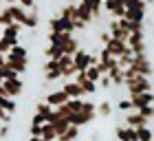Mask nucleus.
<instances>
[{"label": "nucleus", "instance_id": "f257e3e1", "mask_svg": "<svg viewBox=\"0 0 154 141\" xmlns=\"http://www.w3.org/2000/svg\"><path fill=\"white\" fill-rule=\"evenodd\" d=\"M123 90H125V97H134V95H141V93H152L154 90V84L150 77H143V75H137L128 80L123 84Z\"/></svg>", "mask_w": 154, "mask_h": 141}, {"label": "nucleus", "instance_id": "f03ea898", "mask_svg": "<svg viewBox=\"0 0 154 141\" xmlns=\"http://www.w3.org/2000/svg\"><path fill=\"white\" fill-rule=\"evenodd\" d=\"M48 31H66V33H75V22L73 20H68L64 16H60V13H55V16L48 18Z\"/></svg>", "mask_w": 154, "mask_h": 141}, {"label": "nucleus", "instance_id": "7ed1b4c3", "mask_svg": "<svg viewBox=\"0 0 154 141\" xmlns=\"http://www.w3.org/2000/svg\"><path fill=\"white\" fill-rule=\"evenodd\" d=\"M73 58H75V68H77V70H88L90 66H97V64H99V58L93 55V53H88V51H84V49H79Z\"/></svg>", "mask_w": 154, "mask_h": 141}, {"label": "nucleus", "instance_id": "20e7f679", "mask_svg": "<svg viewBox=\"0 0 154 141\" xmlns=\"http://www.w3.org/2000/svg\"><path fill=\"white\" fill-rule=\"evenodd\" d=\"M132 68H134L139 75H143V77H152L154 75V66H152V62L148 58V53H134V64H132Z\"/></svg>", "mask_w": 154, "mask_h": 141}, {"label": "nucleus", "instance_id": "39448f33", "mask_svg": "<svg viewBox=\"0 0 154 141\" xmlns=\"http://www.w3.org/2000/svg\"><path fill=\"white\" fill-rule=\"evenodd\" d=\"M123 126H130V128H145V126H150L152 121L148 117H143L139 110H132V112H125L123 119H121Z\"/></svg>", "mask_w": 154, "mask_h": 141}, {"label": "nucleus", "instance_id": "423d86ee", "mask_svg": "<svg viewBox=\"0 0 154 141\" xmlns=\"http://www.w3.org/2000/svg\"><path fill=\"white\" fill-rule=\"evenodd\" d=\"M2 88H5V97L16 99V97H20L24 93V80H20V77H16V80H5Z\"/></svg>", "mask_w": 154, "mask_h": 141}, {"label": "nucleus", "instance_id": "0eeeda50", "mask_svg": "<svg viewBox=\"0 0 154 141\" xmlns=\"http://www.w3.org/2000/svg\"><path fill=\"white\" fill-rule=\"evenodd\" d=\"M60 70H62V80H75L77 75V68H75V58L73 55H64L60 60Z\"/></svg>", "mask_w": 154, "mask_h": 141}, {"label": "nucleus", "instance_id": "6e6552de", "mask_svg": "<svg viewBox=\"0 0 154 141\" xmlns=\"http://www.w3.org/2000/svg\"><path fill=\"white\" fill-rule=\"evenodd\" d=\"M22 29H24L22 24L13 22L11 27H5V29H2V35H0V38L7 40L11 46H16V44H20V33H22Z\"/></svg>", "mask_w": 154, "mask_h": 141}, {"label": "nucleus", "instance_id": "1a4fd4ad", "mask_svg": "<svg viewBox=\"0 0 154 141\" xmlns=\"http://www.w3.org/2000/svg\"><path fill=\"white\" fill-rule=\"evenodd\" d=\"M97 119V112H86V110H82V112H75V115L68 117V121H71L73 126H77V128H86V126H90Z\"/></svg>", "mask_w": 154, "mask_h": 141}, {"label": "nucleus", "instance_id": "9d476101", "mask_svg": "<svg viewBox=\"0 0 154 141\" xmlns=\"http://www.w3.org/2000/svg\"><path fill=\"white\" fill-rule=\"evenodd\" d=\"M128 46H130L134 53H148V44H145V31L130 33V38H128Z\"/></svg>", "mask_w": 154, "mask_h": 141}, {"label": "nucleus", "instance_id": "9b49d317", "mask_svg": "<svg viewBox=\"0 0 154 141\" xmlns=\"http://www.w3.org/2000/svg\"><path fill=\"white\" fill-rule=\"evenodd\" d=\"M115 137H117V141H139L137 139V128H130V126H123V124H117Z\"/></svg>", "mask_w": 154, "mask_h": 141}, {"label": "nucleus", "instance_id": "f8f14e48", "mask_svg": "<svg viewBox=\"0 0 154 141\" xmlns=\"http://www.w3.org/2000/svg\"><path fill=\"white\" fill-rule=\"evenodd\" d=\"M103 9H106L112 18H123L125 16V5L121 0H103Z\"/></svg>", "mask_w": 154, "mask_h": 141}, {"label": "nucleus", "instance_id": "ddd939ff", "mask_svg": "<svg viewBox=\"0 0 154 141\" xmlns=\"http://www.w3.org/2000/svg\"><path fill=\"white\" fill-rule=\"evenodd\" d=\"M44 102H46V104H51L53 108H57V106H64V104L68 102V95H66L62 88H55V90H51V93L44 97Z\"/></svg>", "mask_w": 154, "mask_h": 141}, {"label": "nucleus", "instance_id": "4468645a", "mask_svg": "<svg viewBox=\"0 0 154 141\" xmlns=\"http://www.w3.org/2000/svg\"><path fill=\"white\" fill-rule=\"evenodd\" d=\"M62 90H64V93L68 95V99H84V90H82V86H79V84H77L75 80L64 82Z\"/></svg>", "mask_w": 154, "mask_h": 141}, {"label": "nucleus", "instance_id": "2eb2a0df", "mask_svg": "<svg viewBox=\"0 0 154 141\" xmlns=\"http://www.w3.org/2000/svg\"><path fill=\"white\" fill-rule=\"evenodd\" d=\"M77 20H82L84 24H93L95 18H93V9L84 2V0H79L77 2Z\"/></svg>", "mask_w": 154, "mask_h": 141}, {"label": "nucleus", "instance_id": "dca6fc26", "mask_svg": "<svg viewBox=\"0 0 154 141\" xmlns=\"http://www.w3.org/2000/svg\"><path fill=\"white\" fill-rule=\"evenodd\" d=\"M75 33H66V31H60V33H55V31H48L46 33V42L48 44H60V46H64L68 40L73 38Z\"/></svg>", "mask_w": 154, "mask_h": 141}, {"label": "nucleus", "instance_id": "f3484780", "mask_svg": "<svg viewBox=\"0 0 154 141\" xmlns=\"http://www.w3.org/2000/svg\"><path fill=\"white\" fill-rule=\"evenodd\" d=\"M106 49L110 51V55H112V58H121V55L125 53V49H128V42H121V40L110 38V42L106 44Z\"/></svg>", "mask_w": 154, "mask_h": 141}, {"label": "nucleus", "instance_id": "a211bd4d", "mask_svg": "<svg viewBox=\"0 0 154 141\" xmlns=\"http://www.w3.org/2000/svg\"><path fill=\"white\" fill-rule=\"evenodd\" d=\"M132 104H134V108H143V106H154V90L152 93H141V95H134V97H130Z\"/></svg>", "mask_w": 154, "mask_h": 141}, {"label": "nucleus", "instance_id": "6ab92c4d", "mask_svg": "<svg viewBox=\"0 0 154 141\" xmlns=\"http://www.w3.org/2000/svg\"><path fill=\"white\" fill-rule=\"evenodd\" d=\"M112 112H115V104L110 99H101L99 104H97V117L110 119V117H112Z\"/></svg>", "mask_w": 154, "mask_h": 141}, {"label": "nucleus", "instance_id": "aec40b11", "mask_svg": "<svg viewBox=\"0 0 154 141\" xmlns=\"http://www.w3.org/2000/svg\"><path fill=\"white\" fill-rule=\"evenodd\" d=\"M7 60H29V49L24 44H16L9 49V53H7Z\"/></svg>", "mask_w": 154, "mask_h": 141}, {"label": "nucleus", "instance_id": "412c9836", "mask_svg": "<svg viewBox=\"0 0 154 141\" xmlns=\"http://www.w3.org/2000/svg\"><path fill=\"white\" fill-rule=\"evenodd\" d=\"M9 11H11V16H13V20H16L18 24H26V20H29V11L24 9V7H20V5H11L9 7Z\"/></svg>", "mask_w": 154, "mask_h": 141}, {"label": "nucleus", "instance_id": "4be33fe9", "mask_svg": "<svg viewBox=\"0 0 154 141\" xmlns=\"http://www.w3.org/2000/svg\"><path fill=\"white\" fill-rule=\"evenodd\" d=\"M117 64H119V68H121V70H125L128 66H132V64H134V51L128 46L121 58H117Z\"/></svg>", "mask_w": 154, "mask_h": 141}, {"label": "nucleus", "instance_id": "5701e85b", "mask_svg": "<svg viewBox=\"0 0 154 141\" xmlns=\"http://www.w3.org/2000/svg\"><path fill=\"white\" fill-rule=\"evenodd\" d=\"M44 55H46V60H62L64 58V49L60 44H46Z\"/></svg>", "mask_w": 154, "mask_h": 141}, {"label": "nucleus", "instance_id": "b1692460", "mask_svg": "<svg viewBox=\"0 0 154 141\" xmlns=\"http://www.w3.org/2000/svg\"><path fill=\"white\" fill-rule=\"evenodd\" d=\"M53 106L51 104H46L44 99H40V102H35V115H40V117H44L46 119V121H48V117H51L53 115Z\"/></svg>", "mask_w": 154, "mask_h": 141}, {"label": "nucleus", "instance_id": "393cba45", "mask_svg": "<svg viewBox=\"0 0 154 141\" xmlns=\"http://www.w3.org/2000/svg\"><path fill=\"white\" fill-rule=\"evenodd\" d=\"M79 86H82V90H84V97H93L97 90H99V86H97V82H90L88 77L86 80H82L79 82Z\"/></svg>", "mask_w": 154, "mask_h": 141}, {"label": "nucleus", "instance_id": "a878e982", "mask_svg": "<svg viewBox=\"0 0 154 141\" xmlns=\"http://www.w3.org/2000/svg\"><path fill=\"white\" fill-rule=\"evenodd\" d=\"M115 108H117L119 112H121V115H125V112H132V110H137L130 97H121V99H119V102L115 104Z\"/></svg>", "mask_w": 154, "mask_h": 141}, {"label": "nucleus", "instance_id": "bb28decb", "mask_svg": "<svg viewBox=\"0 0 154 141\" xmlns=\"http://www.w3.org/2000/svg\"><path fill=\"white\" fill-rule=\"evenodd\" d=\"M60 16H64V18H68V20H73V22H77V5L66 2V5L60 9Z\"/></svg>", "mask_w": 154, "mask_h": 141}, {"label": "nucleus", "instance_id": "cd10ccee", "mask_svg": "<svg viewBox=\"0 0 154 141\" xmlns=\"http://www.w3.org/2000/svg\"><path fill=\"white\" fill-rule=\"evenodd\" d=\"M7 64L16 70L18 75H24L26 68H29V60H7Z\"/></svg>", "mask_w": 154, "mask_h": 141}, {"label": "nucleus", "instance_id": "c85d7f7f", "mask_svg": "<svg viewBox=\"0 0 154 141\" xmlns=\"http://www.w3.org/2000/svg\"><path fill=\"white\" fill-rule=\"evenodd\" d=\"M62 49H64V55H75L77 51H79V38H77V35H73V38L68 40Z\"/></svg>", "mask_w": 154, "mask_h": 141}, {"label": "nucleus", "instance_id": "c756f323", "mask_svg": "<svg viewBox=\"0 0 154 141\" xmlns=\"http://www.w3.org/2000/svg\"><path fill=\"white\" fill-rule=\"evenodd\" d=\"M40 137L46 139V141H57V132H55V128L51 124H44V126H42V130H40Z\"/></svg>", "mask_w": 154, "mask_h": 141}, {"label": "nucleus", "instance_id": "7c9ffc66", "mask_svg": "<svg viewBox=\"0 0 154 141\" xmlns=\"http://www.w3.org/2000/svg\"><path fill=\"white\" fill-rule=\"evenodd\" d=\"M13 22H16V20H13L9 7H2V9H0V27L5 29V27H11Z\"/></svg>", "mask_w": 154, "mask_h": 141}, {"label": "nucleus", "instance_id": "2f4dec72", "mask_svg": "<svg viewBox=\"0 0 154 141\" xmlns=\"http://www.w3.org/2000/svg\"><path fill=\"white\" fill-rule=\"evenodd\" d=\"M79 130H82V128H77V126L71 124V128H68L64 135L60 137V141H77V139H79Z\"/></svg>", "mask_w": 154, "mask_h": 141}, {"label": "nucleus", "instance_id": "473e14b6", "mask_svg": "<svg viewBox=\"0 0 154 141\" xmlns=\"http://www.w3.org/2000/svg\"><path fill=\"white\" fill-rule=\"evenodd\" d=\"M137 139L139 141H154V130L150 126H145V128H137Z\"/></svg>", "mask_w": 154, "mask_h": 141}, {"label": "nucleus", "instance_id": "72a5a7b5", "mask_svg": "<svg viewBox=\"0 0 154 141\" xmlns=\"http://www.w3.org/2000/svg\"><path fill=\"white\" fill-rule=\"evenodd\" d=\"M0 73H2V80H16V77H20L16 70H13L9 64H7V62H5L2 66H0Z\"/></svg>", "mask_w": 154, "mask_h": 141}, {"label": "nucleus", "instance_id": "f704fd0d", "mask_svg": "<svg viewBox=\"0 0 154 141\" xmlns=\"http://www.w3.org/2000/svg\"><path fill=\"white\" fill-rule=\"evenodd\" d=\"M68 110H71V115H75V112H82V106H84V99H68L66 102Z\"/></svg>", "mask_w": 154, "mask_h": 141}, {"label": "nucleus", "instance_id": "c9c22d12", "mask_svg": "<svg viewBox=\"0 0 154 141\" xmlns=\"http://www.w3.org/2000/svg\"><path fill=\"white\" fill-rule=\"evenodd\" d=\"M86 77H88L90 82H99V80H101V70L97 68V66H90V68L86 70Z\"/></svg>", "mask_w": 154, "mask_h": 141}, {"label": "nucleus", "instance_id": "e433bc0d", "mask_svg": "<svg viewBox=\"0 0 154 141\" xmlns=\"http://www.w3.org/2000/svg\"><path fill=\"white\" fill-rule=\"evenodd\" d=\"M97 86H99V90H110V88H112V80H110V75H101V80L97 82Z\"/></svg>", "mask_w": 154, "mask_h": 141}, {"label": "nucleus", "instance_id": "4c0bfd02", "mask_svg": "<svg viewBox=\"0 0 154 141\" xmlns=\"http://www.w3.org/2000/svg\"><path fill=\"white\" fill-rule=\"evenodd\" d=\"M18 5L24 7L26 11H33V9H35V0H18Z\"/></svg>", "mask_w": 154, "mask_h": 141}, {"label": "nucleus", "instance_id": "58836bf2", "mask_svg": "<svg viewBox=\"0 0 154 141\" xmlns=\"http://www.w3.org/2000/svg\"><path fill=\"white\" fill-rule=\"evenodd\" d=\"M31 124L33 126H44V124H48L44 117H40V115H35V112H33V117H31Z\"/></svg>", "mask_w": 154, "mask_h": 141}, {"label": "nucleus", "instance_id": "ea45409f", "mask_svg": "<svg viewBox=\"0 0 154 141\" xmlns=\"http://www.w3.org/2000/svg\"><path fill=\"white\" fill-rule=\"evenodd\" d=\"M110 38H112V35H110V31H101V33H99V42H101L103 46L110 42Z\"/></svg>", "mask_w": 154, "mask_h": 141}, {"label": "nucleus", "instance_id": "a19ab883", "mask_svg": "<svg viewBox=\"0 0 154 141\" xmlns=\"http://www.w3.org/2000/svg\"><path fill=\"white\" fill-rule=\"evenodd\" d=\"M7 137H9V126L2 124L0 126V139H7Z\"/></svg>", "mask_w": 154, "mask_h": 141}, {"label": "nucleus", "instance_id": "79ce46f5", "mask_svg": "<svg viewBox=\"0 0 154 141\" xmlns=\"http://www.w3.org/2000/svg\"><path fill=\"white\" fill-rule=\"evenodd\" d=\"M90 141H99L101 139V135H99V132H90V137H88Z\"/></svg>", "mask_w": 154, "mask_h": 141}, {"label": "nucleus", "instance_id": "37998d69", "mask_svg": "<svg viewBox=\"0 0 154 141\" xmlns=\"http://www.w3.org/2000/svg\"><path fill=\"white\" fill-rule=\"evenodd\" d=\"M26 141H46V139H42V137H29Z\"/></svg>", "mask_w": 154, "mask_h": 141}, {"label": "nucleus", "instance_id": "c03bdc74", "mask_svg": "<svg viewBox=\"0 0 154 141\" xmlns=\"http://www.w3.org/2000/svg\"><path fill=\"white\" fill-rule=\"evenodd\" d=\"M145 5H148V7H150V5H154V0H145Z\"/></svg>", "mask_w": 154, "mask_h": 141}, {"label": "nucleus", "instance_id": "a18cd8bd", "mask_svg": "<svg viewBox=\"0 0 154 141\" xmlns=\"http://www.w3.org/2000/svg\"><path fill=\"white\" fill-rule=\"evenodd\" d=\"M66 2H73V5H77V2H79V0H66Z\"/></svg>", "mask_w": 154, "mask_h": 141}, {"label": "nucleus", "instance_id": "49530a36", "mask_svg": "<svg viewBox=\"0 0 154 141\" xmlns=\"http://www.w3.org/2000/svg\"><path fill=\"white\" fill-rule=\"evenodd\" d=\"M2 2H5V0H0V5H2Z\"/></svg>", "mask_w": 154, "mask_h": 141}, {"label": "nucleus", "instance_id": "de8ad7c7", "mask_svg": "<svg viewBox=\"0 0 154 141\" xmlns=\"http://www.w3.org/2000/svg\"><path fill=\"white\" fill-rule=\"evenodd\" d=\"M57 141H60V139H57Z\"/></svg>", "mask_w": 154, "mask_h": 141}]
</instances>
